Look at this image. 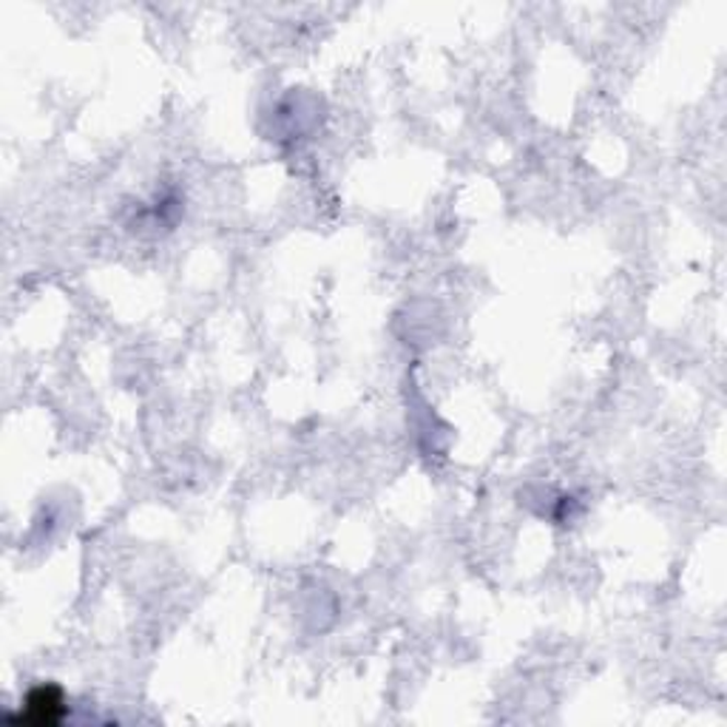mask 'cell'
Instances as JSON below:
<instances>
[{
    "label": "cell",
    "instance_id": "1",
    "mask_svg": "<svg viewBox=\"0 0 727 727\" xmlns=\"http://www.w3.org/2000/svg\"><path fill=\"white\" fill-rule=\"evenodd\" d=\"M69 714L63 691L57 685H37L23 700V722L28 725H57Z\"/></svg>",
    "mask_w": 727,
    "mask_h": 727
}]
</instances>
